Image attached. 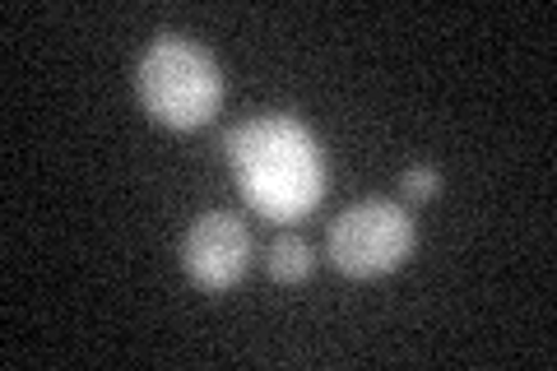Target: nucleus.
<instances>
[{"mask_svg": "<svg viewBox=\"0 0 557 371\" xmlns=\"http://www.w3.org/2000/svg\"><path fill=\"white\" fill-rule=\"evenodd\" d=\"M223 153L256 214L293 223L325 200V153L298 116L265 112L223 135Z\"/></svg>", "mask_w": 557, "mask_h": 371, "instance_id": "obj_1", "label": "nucleus"}, {"mask_svg": "<svg viewBox=\"0 0 557 371\" xmlns=\"http://www.w3.org/2000/svg\"><path fill=\"white\" fill-rule=\"evenodd\" d=\"M135 94L159 126L196 131L223 108V75L205 47L177 33H159L135 61Z\"/></svg>", "mask_w": 557, "mask_h": 371, "instance_id": "obj_2", "label": "nucleus"}, {"mask_svg": "<svg viewBox=\"0 0 557 371\" xmlns=\"http://www.w3.org/2000/svg\"><path fill=\"white\" fill-rule=\"evenodd\" d=\"M418 227L405 205L395 200H358L330 223L325 256L348 279H381L413 256Z\"/></svg>", "mask_w": 557, "mask_h": 371, "instance_id": "obj_3", "label": "nucleus"}, {"mask_svg": "<svg viewBox=\"0 0 557 371\" xmlns=\"http://www.w3.org/2000/svg\"><path fill=\"white\" fill-rule=\"evenodd\" d=\"M182 264H186V274H190V284L196 288L228 293L251 270V233L242 227V219L233 214V209L200 214L196 223L186 227Z\"/></svg>", "mask_w": 557, "mask_h": 371, "instance_id": "obj_4", "label": "nucleus"}, {"mask_svg": "<svg viewBox=\"0 0 557 371\" xmlns=\"http://www.w3.org/2000/svg\"><path fill=\"white\" fill-rule=\"evenodd\" d=\"M265 270L274 284H307L311 270H317V256H311V246L298 233H288V237H274Z\"/></svg>", "mask_w": 557, "mask_h": 371, "instance_id": "obj_5", "label": "nucleus"}, {"mask_svg": "<svg viewBox=\"0 0 557 371\" xmlns=\"http://www.w3.org/2000/svg\"><path fill=\"white\" fill-rule=\"evenodd\" d=\"M399 190H405V200H437L442 172L428 168V163H413V168H405V176H399Z\"/></svg>", "mask_w": 557, "mask_h": 371, "instance_id": "obj_6", "label": "nucleus"}]
</instances>
